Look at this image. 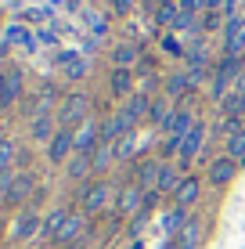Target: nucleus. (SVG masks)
I'll list each match as a JSON object with an SVG mask.
<instances>
[{
    "label": "nucleus",
    "instance_id": "obj_35",
    "mask_svg": "<svg viewBox=\"0 0 245 249\" xmlns=\"http://www.w3.org/2000/svg\"><path fill=\"white\" fill-rule=\"evenodd\" d=\"M220 108H224L227 116H242V94H238V90H234V94H224Z\"/></svg>",
    "mask_w": 245,
    "mask_h": 249
},
{
    "label": "nucleus",
    "instance_id": "obj_34",
    "mask_svg": "<svg viewBox=\"0 0 245 249\" xmlns=\"http://www.w3.org/2000/svg\"><path fill=\"white\" fill-rule=\"evenodd\" d=\"M7 44H18V47H25V51H33V33H25V29H7Z\"/></svg>",
    "mask_w": 245,
    "mask_h": 249
},
{
    "label": "nucleus",
    "instance_id": "obj_46",
    "mask_svg": "<svg viewBox=\"0 0 245 249\" xmlns=\"http://www.w3.org/2000/svg\"><path fill=\"white\" fill-rule=\"evenodd\" d=\"M159 4H177V0H159Z\"/></svg>",
    "mask_w": 245,
    "mask_h": 249
},
{
    "label": "nucleus",
    "instance_id": "obj_5",
    "mask_svg": "<svg viewBox=\"0 0 245 249\" xmlns=\"http://www.w3.org/2000/svg\"><path fill=\"white\" fill-rule=\"evenodd\" d=\"M72 156H76V137H72V130L58 126V134L47 141V159L50 162H69Z\"/></svg>",
    "mask_w": 245,
    "mask_h": 249
},
{
    "label": "nucleus",
    "instance_id": "obj_22",
    "mask_svg": "<svg viewBox=\"0 0 245 249\" xmlns=\"http://www.w3.org/2000/svg\"><path fill=\"white\" fill-rule=\"evenodd\" d=\"M29 192H33V177H29V174H22V177H15V184H11V192H7V199H4V202L22 206L25 199H29Z\"/></svg>",
    "mask_w": 245,
    "mask_h": 249
},
{
    "label": "nucleus",
    "instance_id": "obj_9",
    "mask_svg": "<svg viewBox=\"0 0 245 249\" xmlns=\"http://www.w3.org/2000/svg\"><path fill=\"white\" fill-rule=\"evenodd\" d=\"M195 123H198V119H195V116L188 112V108L180 105V108H173V116L166 119V126H163V130H166V137H177V141H184V134H188Z\"/></svg>",
    "mask_w": 245,
    "mask_h": 249
},
{
    "label": "nucleus",
    "instance_id": "obj_47",
    "mask_svg": "<svg viewBox=\"0 0 245 249\" xmlns=\"http://www.w3.org/2000/svg\"><path fill=\"white\" fill-rule=\"evenodd\" d=\"M166 249H173V242H170V246H166Z\"/></svg>",
    "mask_w": 245,
    "mask_h": 249
},
{
    "label": "nucleus",
    "instance_id": "obj_18",
    "mask_svg": "<svg viewBox=\"0 0 245 249\" xmlns=\"http://www.w3.org/2000/svg\"><path fill=\"white\" fill-rule=\"evenodd\" d=\"M133 62H141V47L137 44H115L112 47V69H130Z\"/></svg>",
    "mask_w": 245,
    "mask_h": 249
},
{
    "label": "nucleus",
    "instance_id": "obj_11",
    "mask_svg": "<svg viewBox=\"0 0 245 249\" xmlns=\"http://www.w3.org/2000/svg\"><path fill=\"white\" fill-rule=\"evenodd\" d=\"M141 199H145V188L133 181V184H126L123 192H119V202H115V210H119L123 217H133V213L141 210Z\"/></svg>",
    "mask_w": 245,
    "mask_h": 249
},
{
    "label": "nucleus",
    "instance_id": "obj_29",
    "mask_svg": "<svg viewBox=\"0 0 245 249\" xmlns=\"http://www.w3.org/2000/svg\"><path fill=\"white\" fill-rule=\"evenodd\" d=\"M69 213H72V210H50V213H47V220H44V235L50 238V242H54V235L62 231V224L69 220Z\"/></svg>",
    "mask_w": 245,
    "mask_h": 249
},
{
    "label": "nucleus",
    "instance_id": "obj_2",
    "mask_svg": "<svg viewBox=\"0 0 245 249\" xmlns=\"http://www.w3.org/2000/svg\"><path fill=\"white\" fill-rule=\"evenodd\" d=\"M224 54L245 58V15H234L224 22Z\"/></svg>",
    "mask_w": 245,
    "mask_h": 249
},
{
    "label": "nucleus",
    "instance_id": "obj_15",
    "mask_svg": "<svg viewBox=\"0 0 245 249\" xmlns=\"http://www.w3.org/2000/svg\"><path fill=\"white\" fill-rule=\"evenodd\" d=\"M159 174H163V159H141L137 162V177H133V181L148 192V188L159 184Z\"/></svg>",
    "mask_w": 245,
    "mask_h": 249
},
{
    "label": "nucleus",
    "instance_id": "obj_24",
    "mask_svg": "<svg viewBox=\"0 0 245 249\" xmlns=\"http://www.w3.org/2000/svg\"><path fill=\"white\" fill-rule=\"evenodd\" d=\"M184 224H188V210L173 206V210H170V213L163 217V228H166V235H170V242H173L177 235H180V228H184Z\"/></svg>",
    "mask_w": 245,
    "mask_h": 249
},
{
    "label": "nucleus",
    "instance_id": "obj_4",
    "mask_svg": "<svg viewBox=\"0 0 245 249\" xmlns=\"http://www.w3.org/2000/svg\"><path fill=\"white\" fill-rule=\"evenodd\" d=\"M108 195H112V188L105 181H94V184H83L80 188V210L83 213H101L108 202Z\"/></svg>",
    "mask_w": 245,
    "mask_h": 249
},
{
    "label": "nucleus",
    "instance_id": "obj_41",
    "mask_svg": "<svg viewBox=\"0 0 245 249\" xmlns=\"http://www.w3.org/2000/svg\"><path fill=\"white\" fill-rule=\"evenodd\" d=\"M224 4H227V0H206V11H220Z\"/></svg>",
    "mask_w": 245,
    "mask_h": 249
},
{
    "label": "nucleus",
    "instance_id": "obj_45",
    "mask_svg": "<svg viewBox=\"0 0 245 249\" xmlns=\"http://www.w3.org/2000/svg\"><path fill=\"white\" fill-rule=\"evenodd\" d=\"M238 94H242V90H238ZM242 116H245V94H242Z\"/></svg>",
    "mask_w": 245,
    "mask_h": 249
},
{
    "label": "nucleus",
    "instance_id": "obj_28",
    "mask_svg": "<svg viewBox=\"0 0 245 249\" xmlns=\"http://www.w3.org/2000/svg\"><path fill=\"white\" fill-rule=\"evenodd\" d=\"M133 156H137V130H133V134H123L119 141H115V159H119V162L133 159Z\"/></svg>",
    "mask_w": 245,
    "mask_h": 249
},
{
    "label": "nucleus",
    "instance_id": "obj_17",
    "mask_svg": "<svg viewBox=\"0 0 245 249\" xmlns=\"http://www.w3.org/2000/svg\"><path fill=\"white\" fill-rule=\"evenodd\" d=\"M4 108L22 98V69H4Z\"/></svg>",
    "mask_w": 245,
    "mask_h": 249
},
{
    "label": "nucleus",
    "instance_id": "obj_37",
    "mask_svg": "<svg viewBox=\"0 0 245 249\" xmlns=\"http://www.w3.org/2000/svg\"><path fill=\"white\" fill-rule=\"evenodd\" d=\"M177 7L184 15H198V11H206V0H177Z\"/></svg>",
    "mask_w": 245,
    "mask_h": 249
},
{
    "label": "nucleus",
    "instance_id": "obj_21",
    "mask_svg": "<svg viewBox=\"0 0 245 249\" xmlns=\"http://www.w3.org/2000/svg\"><path fill=\"white\" fill-rule=\"evenodd\" d=\"M36 228H40V217L33 210H22L18 220H15V238H33V235H36Z\"/></svg>",
    "mask_w": 245,
    "mask_h": 249
},
{
    "label": "nucleus",
    "instance_id": "obj_33",
    "mask_svg": "<svg viewBox=\"0 0 245 249\" xmlns=\"http://www.w3.org/2000/svg\"><path fill=\"white\" fill-rule=\"evenodd\" d=\"M159 47H163V54H173V58H184V54H188V51L180 47V40H177L173 33H166V36L159 40Z\"/></svg>",
    "mask_w": 245,
    "mask_h": 249
},
{
    "label": "nucleus",
    "instance_id": "obj_36",
    "mask_svg": "<svg viewBox=\"0 0 245 249\" xmlns=\"http://www.w3.org/2000/svg\"><path fill=\"white\" fill-rule=\"evenodd\" d=\"M145 220H148V210H137V213L130 217V235H133V238L145 231Z\"/></svg>",
    "mask_w": 245,
    "mask_h": 249
},
{
    "label": "nucleus",
    "instance_id": "obj_6",
    "mask_svg": "<svg viewBox=\"0 0 245 249\" xmlns=\"http://www.w3.org/2000/svg\"><path fill=\"white\" fill-rule=\"evenodd\" d=\"M202 141H206V123H202V119H198V123L191 126L188 134H184V141H180V152H177V159H180V166H188V162H191V159L198 156Z\"/></svg>",
    "mask_w": 245,
    "mask_h": 249
},
{
    "label": "nucleus",
    "instance_id": "obj_16",
    "mask_svg": "<svg viewBox=\"0 0 245 249\" xmlns=\"http://www.w3.org/2000/svg\"><path fill=\"white\" fill-rule=\"evenodd\" d=\"M108 90H112L115 98H130V94H133V72H130V69H112V76H108Z\"/></svg>",
    "mask_w": 245,
    "mask_h": 249
},
{
    "label": "nucleus",
    "instance_id": "obj_43",
    "mask_svg": "<svg viewBox=\"0 0 245 249\" xmlns=\"http://www.w3.org/2000/svg\"><path fill=\"white\" fill-rule=\"evenodd\" d=\"M238 90L245 94V65H242V76H238Z\"/></svg>",
    "mask_w": 245,
    "mask_h": 249
},
{
    "label": "nucleus",
    "instance_id": "obj_23",
    "mask_svg": "<svg viewBox=\"0 0 245 249\" xmlns=\"http://www.w3.org/2000/svg\"><path fill=\"white\" fill-rule=\"evenodd\" d=\"M65 174H69V181H80V177L94 174V166H90V156H83V152H76V156L65 162Z\"/></svg>",
    "mask_w": 245,
    "mask_h": 249
},
{
    "label": "nucleus",
    "instance_id": "obj_14",
    "mask_svg": "<svg viewBox=\"0 0 245 249\" xmlns=\"http://www.w3.org/2000/svg\"><path fill=\"white\" fill-rule=\"evenodd\" d=\"M80 231H83V213L72 210L69 220L62 224V231L54 235V246H72V242H80Z\"/></svg>",
    "mask_w": 245,
    "mask_h": 249
},
{
    "label": "nucleus",
    "instance_id": "obj_13",
    "mask_svg": "<svg viewBox=\"0 0 245 249\" xmlns=\"http://www.w3.org/2000/svg\"><path fill=\"white\" fill-rule=\"evenodd\" d=\"M198 242H202V220L188 217V224H184L180 235L173 238V249H198Z\"/></svg>",
    "mask_w": 245,
    "mask_h": 249
},
{
    "label": "nucleus",
    "instance_id": "obj_19",
    "mask_svg": "<svg viewBox=\"0 0 245 249\" xmlns=\"http://www.w3.org/2000/svg\"><path fill=\"white\" fill-rule=\"evenodd\" d=\"M115 162V144H108V141H101L94 152H90V166H94V174H105L108 166Z\"/></svg>",
    "mask_w": 245,
    "mask_h": 249
},
{
    "label": "nucleus",
    "instance_id": "obj_20",
    "mask_svg": "<svg viewBox=\"0 0 245 249\" xmlns=\"http://www.w3.org/2000/svg\"><path fill=\"white\" fill-rule=\"evenodd\" d=\"M180 181H184V177L177 174V170L170 166V162H163V174H159V184H155V192H159V195H173L177 188H180Z\"/></svg>",
    "mask_w": 245,
    "mask_h": 249
},
{
    "label": "nucleus",
    "instance_id": "obj_44",
    "mask_svg": "<svg viewBox=\"0 0 245 249\" xmlns=\"http://www.w3.org/2000/svg\"><path fill=\"white\" fill-rule=\"evenodd\" d=\"M130 249H145V242H133V246H130Z\"/></svg>",
    "mask_w": 245,
    "mask_h": 249
},
{
    "label": "nucleus",
    "instance_id": "obj_40",
    "mask_svg": "<svg viewBox=\"0 0 245 249\" xmlns=\"http://www.w3.org/2000/svg\"><path fill=\"white\" fill-rule=\"evenodd\" d=\"M220 25V11H206V18H202V29H216Z\"/></svg>",
    "mask_w": 245,
    "mask_h": 249
},
{
    "label": "nucleus",
    "instance_id": "obj_42",
    "mask_svg": "<svg viewBox=\"0 0 245 249\" xmlns=\"http://www.w3.org/2000/svg\"><path fill=\"white\" fill-rule=\"evenodd\" d=\"M87 18H90V29H94V33H101V29H105V25H101V18H98V15H87Z\"/></svg>",
    "mask_w": 245,
    "mask_h": 249
},
{
    "label": "nucleus",
    "instance_id": "obj_25",
    "mask_svg": "<svg viewBox=\"0 0 245 249\" xmlns=\"http://www.w3.org/2000/svg\"><path fill=\"white\" fill-rule=\"evenodd\" d=\"M173 116V108H170V98H166V94H163V98H151V108H148V119H151V123H155V126H166V119H170Z\"/></svg>",
    "mask_w": 245,
    "mask_h": 249
},
{
    "label": "nucleus",
    "instance_id": "obj_27",
    "mask_svg": "<svg viewBox=\"0 0 245 249\" xmlns=\"http://www.w3.org/2000/svg\"><path fill=\"white\" fill-rule=\"evenodd\" d=\"M29 123H33V137H36V141H50V137L58 134L54 116H36V119H29Z\"/></svg>",
    "mask_w": 245,
    "mask_h": 249
},
{
    "label": "nucleus",
    "instance_id": "obj_3",
    "mask_svg": "<svg viewBox=\"0 0 245 249\" xmlns=\"http://www.w3.org/2000/svg\"><path fill=\"white\" fill-rule=\"evenodd\" d=\"M242 58H220V62H216V69H213V98L216 101H224V87H227V83H238V76H242Z\"/></svg>",
    "mask_w": 245,
    "mask_h": 249
},
{
    "label": "nucleus",
    "instance_id": "obj_31",
    "mask_svg": "<svg viewBox=\"0 0 245 249\" xmlns=\"http://www.w3.org/2000/svg\"><path fill=\"white\" fill-rule=\"evenodd\" d=\"M15 159H18V148H15L11 137H0V170H11Z\"/></svg>",
    "mask_w": 245,
    "mask_h": 249
},
{
    "label": "nucleus",
    "instance_id": "obj_10",
    "mask_svg": "<svg viewBox=\"0 0 245 249\" xmlns=\"http://www.w3.org/2000/svg\"><path fill=\"white\" fill-rule=\"evenodd\" d=\"M234 170H238V162H234L231 156H220V159H213L209 162V184H216V188H224L227 181H234Z\"/></svg>",
    "mask_w": 245,
    "mask_h": 249
},
{
    "label": "nucleus",
    "instance_id": "obj_30",
    "mask_svg": "<svg viewBox=\"0 0 245 249\" xmlns=\"http://www.w3.org/2000/svg\"><path fill=\"white\" fill-rule=\"evenodd\" d=\"M224 156H231L234 162H245V126H242L238 134L227 137V152H224Z\"/></svg>",
    "mask_w": 245,
    "mask_h": 249
},
{
    "label": "nucleus",
    "instance_id": "obj_38",
    "mask_svg": "<svg viewBox=\"0 0 245 249\" xmlns=\"http://www.w3.org/2000/svg\"><path fill=\"white\" fill-rule=\"evenodd\" d=\"M11 184H15V174H11V170H0V199H7Z\"/></svg>",
    "mask_w": 245,
    "mask_h": 249
},
{
    "label": "nucleus",
    "instance_id": "obj_26",
    "mask_svg": "<svg viewBox=\"0 0 245 249\" xmlns=\"http://www.w3.org/2000/svg\"><path fill=\"white\" fill-rule=\"evenodd\" d=\"M123 108H126V112H130V116H133V119L141 123V119L148 116V108H151V98H148V94H141V90H137V94H130V98H126V105H123Z\"/></svg>",
    "mask_w": 245,
    "mask_h": 249
},
{
    "label": "nucleus",
    "instance_id": "obj_12",
    "mask_svg": "<svg viewBox=\"0 0 245 249\" xmlns=\"http://www.w3.org/2000/svg\"><path fill=\"white\" fill-rule=\"evenodd\" d=\"M54 62L62 65L65 80H83V76H87V62H83L76 51H62V54H54Z\"/></svg>",
    "mask_w": 245,
    "mask_h": 249
},
{
    "label": "nucleus",
    "instance_id": "obj_39",
    "mask_svg": "<svg viewBox=\"0 0 245 249\" xmlns=\"http://www.w3.org/2000/svg\"><path fill=\"white\" fill-rule=\"evenodd\" d=\"M108 7H112L115 15H126V11L133 7V0H108Z\"/></svg>",
    "mask_w": 245,
    "mask_h": 249
},
{
    "label": "nucleus",
    "instance_id": "obj_1",
    "mask_svg": "<svg viewBox=\"0 0 245 249\" xmlns=\"http://www.w3.org/2000/svg\"><path fill=\"white\" fill-rule=\"evenodd\" d=\"M87 116H90V98L87 94H65L62 105H58V126H65V130L83 126Z\"/></svg>",
    "mask_w": 245,
    "mask_h": 249
},
{
    "label": "nucleus",
    "instance_id": "obj_8",
    "mask_svg": "<svg viewBox=\"0 0 245 249\" xmlns=\"http://www.w3.org/2000/svg\"><path fill=\"white\" fill-rule=\"evenodd\" d=\"M198 195H202V181H198L195 174H188V177L180 181V188L173 192V206H180V210H191V206L198 202Z\"/></svg>",
    "mask_w": 245,
    "mask_h": 249
},
{
    "label": "nucleus",
    "instance_id": "obj_7",
    "mask_svg": "<svg viewBox=\"0 0 245 249\" xmlns=\"http://www.w3.org/2000/svg\"><path fill=\"white\" fill-rule=\"evenodd\" d=\"M76 137V152H83V156H90V152L101 144V123H94V119H87L83 126H76L72 130Z\"/></svg>",
    "mask_w": 245,
    "mask_h": 249
},
{
    "label": "nucleus",
    "instance_id": "obj_32",
    "mask_svg": "<svg viewBox=\"0 0 245 249\" xmlns=\"http://www.w3.org/2000/svg\"><path fill=\"white\" fill-rule=\"evenodd\" d=\"M155 18H159V25H170V29H173L177 18H180V7H177V4H159L155 7Z\"/></svg>",
    "mask_w": 245,
    "mask_h": 249
}]
</instances>
